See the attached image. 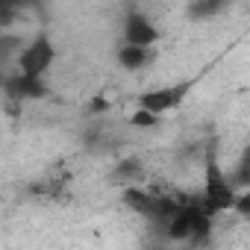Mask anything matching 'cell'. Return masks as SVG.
<instances>
[{"label":"cell","instance_id":"cell-3","mask_svg":"<svg viewBox=\"0 0 250 250\" xmlns=\"http://www.w3.org/2000/svg\"><path fill=\"white\" fill-rule=\"evenodd\" d=\"M53 62H56V47H53V42H50L47 33H39V36L21 50V56H18V71H21L24 80L42 83L44 74L53 68Z\"/></svg>","mask_w":250,"mask_h":250},{"label":"cell","instance_id":"cell-1","mask_svg":"<svg viewBox=\"0 0 250 250\" xmlns=\"http://www.w3.org/2000/svg\"><path fill=\"white\" fill-rule=\"evenodd\" d=\"M238 186L232 183V177L221 168L218 162V153L215 150H206L203 153V188H200V203L218 218V215H227L238 206Z\"/></svg>","mask_w":250,"mask_h":250},{"label":"cell","instance_id":"cell-2","mask_svg":"<svg viewBox=\"0 0 250 250\" xmlns=\"http://www.w3.org/2000/svg\"><path fill=\"white\" fill-rule=\"evenodd\" d=\"M212 221H215V215L200 203V194L191 197V200L186 197V203L168 218V224H165V235H168L171 241L200 244V241L209 238V232H212Z\"/></svg>","mask_w":250,"mask_h":250},{"label":"cell","instance_id":"cell-6","mask_svg":"<svg viewBox=\"0 0 250 250\" xmlns=\"http://www.w3.org/2000/svg\"><path fill=\"white\" fill-rule=\"evenodd\" d=\"M118 65H121L124 71H142V68H147V65H150V47L124 42L121 50H118Z\"/></svg>","mask_w":250,"mask_h":250},{"label":"cell","instance_id":"cell-5","mask_svg":"<svg viewBox=\"0 0 250 250\" xmlns=\"http://www.w3.org/2000/svg\"><path fill=\"white\" fill-rule=\"evenodd\" d=\"M124 42L142 44V47H153L159 42V27L142 9H130L127 12V21H124Z\"/></svg>","mask_w":250,"mask_h":250},{"label":"cell","instance_id":"cell-4","mask_svg":"<svg viewBox=\"0 0 250 250\" xmlns=\"http://www.w3.org/2000/svg\"><path fill=\"white\" fill-rule=\"evenodd\" d=\"M191 88H194V80H183V83L147 88V91H142V94L136 97V106L153 112L156 118H162V115H168V112H177V109L183 106V100L191 94Z\"/></svg>","mask_w":250,"mask_h":250},{"label":"cell","instance_id":"cell-7","mask_svg":"<svg viewBox=\"0 0 250 250\" xmlns=\"http://www.w3.org/2000/svg\"><path fill=\"white\" fill-rule=\"evenodd\" d=\"M244 156H247V159H250V147H247V153H244Z\"/></svg>","mask_w":250,"mask_h":250}]
</instances>
